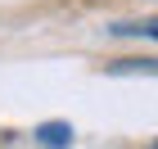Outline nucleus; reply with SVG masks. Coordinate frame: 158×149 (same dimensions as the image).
Returning a JSON list of instances; mask_svg holds the SVG:
<instances>
[{"label":"nucleus","instance_id":"nucleus-1","mask_svg":"<svg viewBox=\"0 0 158 149\" xmlns=\"http://www.w3.org/2000/svg\"><path fill=\"white\" fill-rule=\"evenodd\" d=\"M32 140H36L41 149H73L77 131H73V122H63V118H50V122H36V126H32Z\"/></svg>","mask_w":158,"mask_h":149},{"label":"nucleus","instance_id":"nucleus-2","mask_svg":"<svg viewBox=\"0 0 158 149\" xmlns=\"http://www.w3.org/2000/svg\"><path fill=\"white\" fill-rule=\"evenodd\" d=\"M109 77H158V54H135V59H113L104 63Z\"/></svg>","mask_w":158,"mask_h":149},{"label":"nucleus","instance_id":"nucleus-3","mask_svg":"<svg viewBox=\"0 0 158 149\" xmlns=\"http://www.w3.org/2000/svg\"><path fill=\"white\" fill-rule=\"evenodd\" d=\"M113 36H140V41H158V18H122L109 27Z\"/></svg>","mask_w":158,"mask_h":149},{"label":"nucleus","instance_id":"nucleus-4","mask_svg":"<svg viewBox=\"0 0 158 149\" xmlns=\"http://www.w3.org/2000/svg\"><path fill=\"white\" fill-rule=\"evenodd\" d=\"M145 149H158V140H149V145H145Z\"/></svg>","mask_w":158,"mask_h":149}]
</instances>
